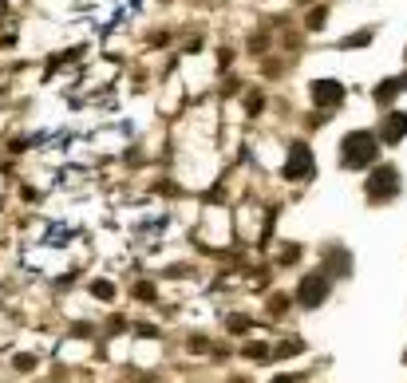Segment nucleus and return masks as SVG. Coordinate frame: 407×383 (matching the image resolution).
<instances>
[{
    "label": "nucleus",
    "mask_w": 407,
    "mask_h": 383,
    "mask_svg": "<svg viewBox=\"0 0 407 383\" xmlns=\"http://www.w3.org/2000/svg\"><path fill=\"white\" fill-rule=\"evenodd\" d=\"M380 162V135L376 130H352L340 143V166L344 170H372Z\"/></svg>",
    "instance_id": "obj_1"
},
{
    "label": "nucleus",
    "mask_w": 407,
    "mask_h": 383,
    "mask_svg": "<svg viewBox=\"0 0 407 383\" xmlns=\"http://www.w3.org/2000/svg\"><path fill=\"white\" fill-rule=\"evenodd\" d=\"M399 190H404V174H399V166H392V162H376L368 182H364V194H368L372 206L399 198Z\"/></svg>",
    "instance_id": "obj_2"
},
{
    "label": "nucleus",
    "mask_w": 407,
    "mask_h": 383,
    "mask_svg": "<svg viewBox=\"0 0 407 383\" xmlns=\"http://www.w3.org/2000/svg\"><path fill=\"white\" fill-rule=\"evenodd\" d=\"M297 301L305 304V308H316V304L329 301V272H309V277L300 281Z\"/></svg>",
    "instance_id": "obj_3"
},
{
    "label": "nucleus",
    "mask_w": 407,
    "mask_h": 383,
    "mask_svg": "<svg viewBox=\"0 0 407 383\" xmlns=\"http://www.w3.org/2000/svg\"><path fill=\"white\" fill-rule=\"evenodd\" d=\"M285 174L289 178H309L313 174V150H309L305 143L289 146V166H285Z\"/></svg>",
    "instance_id": "obj_4"
},
{
    "label": "nucleus",
    "mask_w": 407,
    "mask_h": 383,
    "mask_svg": "<svg viewBox=\"0 0 407 383\" xmlns=\"http://www.w3.org/2000/svg\"><path fill=\"white\" fill-rule=\"evenodd\" d=\"M407 139V111H388V119H384V127H380V143H404Z\"/></svg>",
    "instance_id": "obj_5"
},
{
    "label": "nucleus",
    "mask_w": 407,
    "mask_h": 383,
    "mask_svg": "<svg viewBox=\"0 0 407 383\" xmlns=\"http://www.w3.org/2000/svg\"><path fill=\"white\" fill-rule=\"evenodd\" d=\"M340 99H344V83H336V80H316L313 83L316 107H340Z\"/></svg>",
    "instance_id": "obj_6"
},
{
    "label": "nucleus",
    "mask_w": 407,
    "mask_h": 383,
    "mask_svg": "<svg viewBox=\"0 0 407 383\" xmlns=\"http://www.w3.org/2000/svg\"><path fill=\"white\" fill-rule=\"evenodd\" d=\"M399 91H404V80H399V76H392V80L376 83V91H372V95H376L380 107H392L395 99H399Z\"/></svg>",
    "instance_id": "obj_7"
},
{
    "label": "nucleus",
    "mask_w": 407,
    "mask_h": 383,
    "mask_svg": "<svg viewBox=\"0 0 407 383\" xmlns=\"http://www.w3.org/2000/svg\"><path fill=\"white\" fill-rule=\"evenodd\" d=\"M95 297H103V301H111V285L103 281V285H95Z\"/></svg>",
    "instance_id": "obj_8"
},
{
    "label": "nucleus",
    "mask_w": 407,
    "mask_h": 383,
    "mask_svg": "<svg viewBox=\"0 0 407 383\" xmlns=\"http://www.w3.org/2000/svg\"><path fill=\"white\" fill-rule=\"evenodd\" d=\"M16 367H20V371H28V367H36V360H32V356H20V360H16Z\"/></svg>",
    "instance_id": "obj_9"
},
{
    "label": "nucleus",
    "mask_w": 407,
    "mask_h": 383,
    "mask_svg": "<svg viewBox=\"0 0 407 383\" xmlns=\"http://www.w3.org/2000/svg\"><path fill=\"white\" fill-rule=\"evenodd\" d=\"M273 383H293V380H285V375H281V380H273Z\"/></svg>",
    "instance_id": "obj_10"
},
{
    "label": "nucleus",
    "mask_w": 407,
    "mask_h": 383,
    "mask_svg": "<svg viewBox=\"0 0 407 383\" xmlns=\"http://www.w3.org/2000/svg\"><path fill=\"white\" fill-rule=\"evenodd\" d=\"M399 80H404V91H407V76H399Z\"/></svg>",
    "instance_id": "obj_11"
},
{
    "label": "nucleus",
    "mask_w": 407,
    "mask_h": 383,
    "mask_svg": "<svg viewBox=\"0 0 407 383\" xmlns=\"http://www.w3.org/2000/svg\"><path fill=\"white\" fill-rule=\"evenodd\" d=\"M234 383H250V380H234Z\"/></svg>",
    "instance_id": "obj_12"
}]
</instances>
